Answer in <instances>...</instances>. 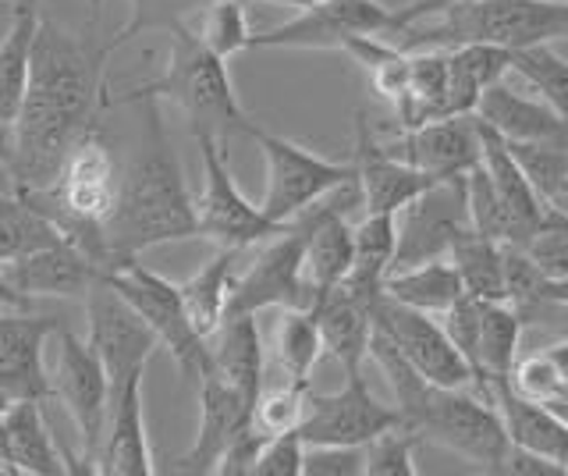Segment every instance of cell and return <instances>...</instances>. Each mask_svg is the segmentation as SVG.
<instances>
[{
  "mask_svg": "<svg viewBox=\"0 0 568 476\" xmlns=\"http://www.w3.org/2000/svg\"><path fill=\"white\" fill-rule=\"evenodd\" d=\"M106 43L64 32L58 22L40 19L32 47V75L22 111L11 121L8 179L14 192H47L58 185L71 146L97 129L106 108L103 61Z\"/></svg>",
  "mask_w": 568,
  "mask_h": 476,
  "instance_id": "1",
  "label": "cell"
},
{
  "mask_svg": "<svg viewBox=\"0 0 568 476\" xmlns=\"http://www.w3.org/2000/svg\"><path fill=\"white\" fill-rule=\"evenodd\" d=\"M200 40L221 58H235L242 50H248L253 40V29H248V14H245V0H210L200 11Z\"/></svg>",
  "mask_w": 568,
  "mask_h": 476,
  "instance_id": "40",
  "label": "cell"
},
{
  "mask_svg": "<svg viewBox=\"0 0 568 476\" xmlns=\"http://www.w3.org/2000/svg\"><path fill=\"white\" fill-rule=\"evenodd\" d=\"M402 413L395 402H381L369 392L363 374H345V384L331 395L306 398V416L298 423V434L306 445H366L387 427H398Z\"/></svg>",
  "mask_w": 568,
  "mask_h": 476,
  "instance_id": "14",
  "label": "cell"
},
{
  "mask_svg": "<svg viewBox=\"0 0 568 476\" xmlns=\"http://www.w3.org/2000/svg\"><path fill=\"white\" fill-rule=\"evenodd\" d=\"M4 409H8V402H0V473H11V476H14V466H11V452H8V427H4Z\"/></svg>",
  "mask_w": 568,
  "mask_h": 476,
  "instance_id": "53",
  "label": "cell"
},
{
  "mask_svg": "<svg viewBox=\"0 0 568 476\" xmlns=\"http://www.w3.org/2000/svg\"><path fill=\"white\" fill-rule=\"evenodd\" d=\"M547 281L526 245H505V303L523 316V324L537 321L547 306Z\"/></svg>",
  "mask_w": 568,
  "mask_h": 476,
  "instance_id": "39",
  "label": "cell"
},
{
  "mask_svg": "<svg viewBox=\"0 0 568 476\" xmlns=\"http://www.w3.org/2000/svg\"><path fill=\"white\" fill-rule=\"evenodd\" d=\"M384 292L390 298H398V303H405V306L440 316L466 288H462V277L455 271V263L444 256V260L419 263V267L390 271L384 277Z\"/></svg>",
  "mask_w": 568,
  "mask_h": 476,
  "instance_id": "32",
  "label": "cell"
},
{
  "mask_svg": "<svg viewBox=\"0 0 568 476\" xmlns=\"http://www.w3.org/2000/svg\"><path fill=\"white\" fill-rule=\"evenodd\" d=\"M508 387L515 395H523L529 402H558L565 395V377L558 363L547 356V352H537V356H526V359H515L511 374L505 377Z\"/></svg>",
  "mask_w": 568,
  "mask_h": 476,
  "instance_id": "45",
  "label": "cell"
},
{
  "mask_svg": "<svg viewBox=\"0 0 568 476\" xmlns=\"http://www.w3.org/2000/svg\"><path fill=\"white\" fill-rule=\"evenodd\" d=\"M381 295V285L345 277L342 285L313 303L320 334H324V352H331V359L345 374H363V359L369 356L373 338V306H377Z\"/></svg>",
  "mask_w": 568,
  "mask_h": 476,
  "instance_id": "18",
  "label": "cell"
},
{
  "mask_svg": "<svg viewBox=\"0 0 568 476\" xmlns=\"http://www.w3.org/2000/svg\"><path fill=\"white\" fill-rule=\"evenodd\" d=\"M242 250H217L200 271H195L189 281H182V303L192 327L200 331V338H213L217 327L227 316V303H231V288H235V263H239Z\"/></svg>",
  "mask_w": 568,
  "mask_h": 476,
  "instance_id": "30",
  "label": "cell"
},
{
  "mask_svg": "<svg viewBox=\"0 0 568 476\" xmlns=\"http://www.w3.org/2000/svg\"><path fill=\"white\" fill-rule=\"evenodd\" d=\"M100 473L106 476H153V452L142 413V377L129 381L121 395L111 398V423L100 445Z\"/></svg>",
  "mask_w": 568,
  "mask_h": 476,
  "instance_id": "25",
  "label": "cell"
},
{
  "mask_svg": "<svg viewBox=\"0 0 568 476\" xmlns=\"http://www.w3.org/2000/svg\"><path fill=\"white\" fill-rule=\"evenodd\" d=\"M36 32H40V8H22L14 29L0 43V121L4 125H11L18 118L22 100L29 93Z\"/></svg>",
  "mask_w": 568,
  "mask_h": 476,
  "instance_id": "34",
  "label": "cell"
},
{
  "mask_svg": "<svg viewBox=\"0 0 568 476\" xmlns=\"http://www.w3.org/2000/svg\"><path fill=\"white\" fill-rule=\"evenodd\" d=\"M511 72L523 75L540 93L547 108H555L561 118H568V61L558 58L550 43L511 50Z\"/></svg>",
  "mask_w": 568,
  "mask_h": 476,
  "instance_id": "38",
  "label": "cell"
},
{
  "mask_svg": "<svg viewBox=\"0 0 568 476\" xmlns=\"http://www.w3.org/2000/svg\"><path fill=\"white\" fill-rule=\"evenodd\" d=\"M58 316H32L8 310L0 316V398L4 402H47L53 381L43 366V345L58 334Z\"/></svg>",
  "mask_w": 568,
  "mask_h": 476,
  "instance_id": "17",
  "label": "cell"
},
{
  "mask_svg": "<svg viewBox=\"0 0 568 476\" xmlns=\"http://www.w3.org/2000/svg\"><path fill=\"white\" fill-rule=\"evenodd\" d=\"M355 235V263L348 277L366 281V285H381L390 274L398 250V217L395 214H363L359 224H352Z\"/></svg>",
  "mask_w": 568,
  "mask_h": 476,
  "instance_id": "36",
  "label": "cell"
},
{
  "mask_svg": "<svg viewBox=\"0 0 568 476\" xmlns=\"http://www.w3.org/2000/svg\"><path fill=\"white\" fill-rule=\"evenodd\" d=\"M274 352L288 381L310 384L313 369L324 356V334L313 310H281V321L274 327Z\"/></svg>",
  "mask_w": 568,
  "mask_h": 476,
  "instance_id": "35",
  "label": "cell"
},
{
  "mask_svg": "<svg viewBox=\"0 0 568 476\" xmlns=\"http://www.w3.org/2000/svg\"><path fill=\"white\" fill-rule=\"evenodd\" d=\"M248 423H253V405H248L221 374L210 369L200 381V431H195L192 448L178 458L174 473H185V476L217 473L227 445L248 427Z\"/></svg>",
  "mask_w": 568,
  "mask_h": 476,
  "instance_id": "21",
  "label": "cell"
},
{
  "mask_svg": "<svg viewBox=\"0 0 568 476\" xmlns=\"http://www.w3.org/2000/svg\"><path fill=\"white\" fill-rule=\"evenodd\" d=\"M0 402H4V398H0Z\"/></svg>",
  "mask_w": 568,
  "mask_h": 476,
  "instance_id": "62",
  "label": "cell"
},
{
  "mask_svg": "<svg viewBox=\"0 0 568 476\" xmlns=\"http://www.w3.org/2000/svg\"><path fill=\"white\" fill-rule=\"evenodd\" d=\"M555 4H568V0H555Z\"/></svg>",
  "mask_w": 568,
  "mask_h": 476,
  "instance_id": "61",
  "label": "cell"
},
{
  "mask_svg": "<svg viewBox=\"0 0 568 476\" xmlns=\"http://www.w3.org/2000/svg\"><path fill=\"white\" fill-rule=\"evenodd\" d=\"M263 445H266V434L256 431L253 423H248V427L227 445V452H224V458H221L217 473H221V476H253L256 458H260Z\"/></svg>",
  "mask_w": 568,
  "mask_h": 476,
  "instance_id": "50",
  "label": "cell"
},
{
  "mask_svg": "<svg viewBox=\"0 0 568 476\" xmlns=\"http://www.w3.org/2000/svg\"><path fill=\"white\" fill-rule=\"evenodd\" d=\"M479 161H484L497 196H501V203L508 210L511 245H529L532 235L544 227L547 206L540 203L537 189H532V182H529V174L519 164V156L511 153V143L497 129H490L487 121H479Z\"/></svg>",
  "mask_w": 568,
  "mask_h": 476,
  "instance_id": "22",
  "label": "cell"
},
{
  "mask_svg": "<svg viewBox=\"0 0 568 476\" xmlns=\"http://www.w3.org/2000/svg\"><path fill=\"white\" fill-rule=\"evenodd\" d=\"M61 352L58 374H53V395H58L71 419L79 427V455H68L71 473H100V445L111 416V381L97 356V348L85 338L58 327Z\"/></svg>",
  "mask_w": 568,
  "mask_h": 476,
  "instance_id": "9",
  "label": "cell"
},
{
  "mask_svg": "<svg viewBox=\"0 0 568 476\" xmlns=\"http://www.w3.org/2000/svg\"><path fill=\"white\" fill-rule=\"evenodd\" d=\"M100 4H103V0H89V8H93V22H97V14H100Z\"/></svg>",
  "mask_w": 568,
  "mask_h": 476,
  "instance_id": "59",
  "label": "cell"
},
{
  "mask_svg": "<svg viewBox=\"0 0 568 476\" xmlns=\"http://www.w3.org/2000/svg\"><path fill=\"white\" fill-rule=\"evenodd\" d=\"M440 327L448 331V338L455 342V348L466 356V363L473 366V374H476V392L479 395H487L484 392V381H479V359H476V345H479V298L469 295V292H462L455 303L444 310L440 316ZM490 398V395H487Z\"/></svg>",
  "mask_w": 568,
  "mask_h": 476,
  "instance_id": "46",
  "label": "cell"
},
{
  "mask_svg": "<svg viewBox=\"0 0 568 476\" xmlns=\"http://www.w3.org/2000/svg\"><path fill=\"white\" fill-rule=\"evenodd\" d=\"M0 271H4L11 285L18 292H26L29 298H36V295L79 298V295H89V288H93L103 274L100 263H93L71 242L43 245V250L14 256L8 263H0Z\"/></svg>",
  "mask_w": 568,
  "mask_h": 476,
  "instance_id": "23",
  "label": "cell"
},
{
  "mask_svg": "<svg viewBox=\"0 0 568 476\" xmlns=\"http://www.w3.org/2000/svg\"><path fill=\"white\" fill-rule=\"evenodd\" d=\"M395 217H398V250H395L390 271L444 260L455 235L469 224L466 174H462V179L434 182L426 192H419L413 203H405Z\"/></svg>",
  "mask_w": 568,
  "mask_h": 476,
  "instance_id": "16",
  "label": "cell"
},
{
  "mask_svg": "<svg viewBox=\"0 0 568 476\" xmlns=\"http://www.w3.org/2000/svg\"><path fill=\"white\" fill-rule=\"evenodd\" d=\"M302 458H306V440L298 431L274 434L266 437L253 476H302Z\"/></svg>",
  "mask_w": 568,
  "mask_h": 476,
  "instance_id": "49",
  "label": "cell"
},
{
  "mask_svg": "<svg viewBox=\"0 0 568 476\" xmlns=\"http://www.w3.org/2000/svg\"><path fill=\"white\" fill-rule=\"evenodd\" d=\"M0 310H22V313L32 310V298L26 292H18L4 271H0Z\"/></svg>",
  "mask_w": 568,
  "mask_h": 476,
  "instance_id": "51",
  "label": "cell"
},
{
  "mask_svg": "<svg viewBox=\"0 0 568 476\" xmlns=\"http://www.w3.org/2000/svg\"><path fill=\"white\" fill-rule=\"evenodd\" d=\"M352 37H398V11L377 0H324L248 40V50H342Z\"/></svg>",
  "mask_w": 568,
  "mask_h": 476,
  "instance_id": "12",
  "label": "cell"
},
{
  "mask_svg": "<svg viewBox=\"0 0 568 476\" xmlns=\"http://www.w3.org/2000/svg\"><path fill=\"white\" fill-rule=\"evenodd\" d=\"M8 139H11V129L0 132V174L8 179Z\"/></svg>",
  "mask_w": 568,
  "mask_h": 476,
  "instance_id": "56",
  "label": "cell"
},
{
  "mask_svg": "<svg viewBox=\"0 0 568 476\" xmlns=\"http://www.w3.org/2000/svg\"><path fill=\"white\" fill-rule=\"evenodd\" d=\"M448 260L462 277V288L487 303H505V245L466 224L455 235Z\"/></svg>",
  "mask_w": 568,
  "mask_h": 476,
  "instance_id": "31",
  "label": "cell"
},
{
  "mask_svg": "<svg viewBox=\"0 0 568 476\" xmlns=\"http://www.w3.org/2000/svg\"><path fill=\"white\" fill-rule=\"evenodd\" d=\"M306 398H310V384L288 381L274 392H260L253 405V427L263 431L266 437L284 434V431H298L302 416H306Z\"/></svg>",
  "mask_w": 568,
  "mask_h": 476,
  "instance_id": "44",
  "label": "cell"
},
{
  "mask_svg": "<svg viewBox=\"0 0 568 476\" xmlns=\"http://www.w3.org/2000/svg\"><path fill=\"white\" fill-rule=\"evenodd\" d=\"M26 196L43 217L58 221H93L106 224L121 196V168L118 156L106 146V139L97 129H89L61 168V179L47 192H18Z\"/></svg>",
  "mask_w": 568,
  "mask_h": 476,
  "instance_id": "7",
  "label": "cell"
},
{
  "mask_svg": "<svg viewBox=\"0 0 568 476\" xmlns=\"http://www.w3.org/2000/svg\"><path fill=\"white\" fill-rule=\"evenodd\" d=\"M395 153L430 179H462L479 164V121L476 114H448L405 129Z\"/></svg>",
  "mask_w": 568,
  "mask_h": 476,
  "instance_id": "20",
  "label": "cell"
},
{
  "mask_svg": "<svg viewBox=\"0 0 568 476\" xmlns=\"http://www.w3.org/2000/svg\"><path fill=\"white\" fill-rule=\"evenodd\" d=\"M64 242L61 232L53 227L50 217H43L26 196H11L0 203V263H8L14 256H26L32 250H43V245H58Z\"/></svg>",
  "mask_w": 568,
  "mask_h": 476,
  "instance_id": "37",
  "label": "cell"
},
{
  "mask_svg": "<svg viewBox=\"0 0 568 476\" xmlns=\"http://www.w3.org/2000/svg\"><path fill=\"white\" fill-rule=\"evenodd\" d=\"M466 206H469V224L476 232H484L490 239H497L501 245H511V221H508V210L497 196V189L490 182V174L479 161L469 174H466Z\"/></svg>",
  "mask_w": 568,
  "mask_h": 476,
  "instance_id": "42",
  "label": "cell"
},
{
  "mask_svg": "<svg viewBox=\"0 0 568 476\" xmlns=\"http://www.w3.org/2000/svg\"><path fill=\"white\" fill-rule=\"evenodd\" d=\"M366 455L359 445H306L302 476H363Z\"/></svg>",
  "mask_w": 568,
  "mask_h": 476,
  "instance_id": "48",
  "label": "cell"
},
{
  "mask_svg": "<svg viewBox=\"0 0 568 476\" xmlns=\"http://www.w3.org/2000/svg\"><path fill=\"white\" fill-rule=\"evenodd\" d=\"M526 250L550 281H568V217L558 210H547L544 227L532 235Z\"/></svg>",
  "mask_w": 568,
  "mask_h": 476,
  "instance_id": "47",
  "label": "cell"
},
{
  "mask_svg": "<svg viewBox=\"0 0 568 476\" xmlns=\"http://www.w3.org/2000/svg\"><path fill=\"white\" fill-rule=\"evenodd\" d=\"M519 338H523V316L515 313L508 303H487V298H479L476 359H479V381H484L487 395H490V381H501L511 374L515 352H519Z\"/></svg>",
  "mask_w": 568,
  "mask_h": 476,
  "instance_id": "33",
  "label": "cell"
},
{
  "mask_svg": "<svg viewBox=\"0 0 568 476\" xmlns=\"http://www.w3.org/2000/svg\"><path fill=\"white\" fill-rule=\"evenodd\" d=\"M490 395H494L497 413H501V419H505V431L511 437V445H519L526 452H537L568 473V423L550 409V405L515 395L505 377L490 381Z\"/></svg>",
  "mask_w": 568,
  "mask_h": 476,
  "instance_id": "27",
  "label": "cell"
},
{
  "mask_svg": "<svg viewBox=\"0 0 568 476\" xmlns=\"http://www.w3.org/2000/svg\"><path fill=\"white\" fill-rule=\"evenodd\" d=\"M8 129H11V125H4V121H0V132H8Z\"/></svg>",
  "mask_w": 568,
  "mask_h": 476,
  "instance_id": "60",
  "label": "cell"
},
{
  "mask_svg": "<svg viewBox=\"0 0 568 476\" xmlns=\"http://www.w3.org/2000/svg\"><path fill=\"white\" fill-rule=\"evenodd\" d=\"M437 26H408L395 40L402 50L494 43L523 50L550 40H568V4L555 0H452Z\"/></svg>",
  "mask_w": 568,
  "mask_h": 476,
  "instance_id": "4",
  "label": "cell"
},
{
  "mask_svg": "<svg viewBox=\"0 0 568 476\" xmlns=\"http://www.w3.org/2000/svg\"><path fill=\"white\" fill-rule=\"evenodd\" d=\"M195 146L203 156V196L195 200V217H200V239H210L221 250H248L263 239L281 235L288 224H277L263 214V206H253L242 189L235 185V174L227 168L224 143L200 132Z\"/></svg>",
  "mask_w": 568,
  "mask_h": 476,
  "instance_id": "10",
  "label": "cell"
},
{
  "mask_svg": "<svg viewBox=\"0 0 568 476\" xmlns=\"http://www.w3.org/2000/svg\"><path fill=\"white\" fill-rule=\"evenodd\" d=\"M14 4H22V8H40V0H14Z\"/></svg>",
  "mask_w": 568,
  "mask_h": 476,
  "instance_id": "58",
  "label": "cell"
},
{
  "mask_svg": "<svg viewBox=\"0 0 568 476\" xmlns=\"http://www.w3.org/2000/svg\"><path fill=\"white\" fill-rule=\"evenodd\" d=\"M476 118L501 132L508 143H550L568 150V118H561L555 108H547L544 100H529L523 93H515L505 82H494L479 97Z\"/></svg>",
  "mask_w": 568,
  "mask_h": 476,
  "instance_id": "24",
  "label": "cell"
},
{
  "mask_svg": "<svg viewBox=\"0 0 568 476\" xmlns=\"http://www.w3.org/2000/svg\"><path fill=\"white\" fill-rule=\"evenodd\" d=\"M355 182H359L363 214H398L419 192L430 189L437 179L405 164L398 153L384 150L369 132V118L355 114Z\"/></svg>",
  "mask_w": 568,
  "mask_h": 476,
  "instance_id": "19",
  "label": "cell"
},
{
  "mask_svg": "<svg viewBox=\"0 0 568 476\" xmlns=\"http://www.w3.org/2000/svg\"><path fill=\"white\" fill-rule=\"evenodd\" d=\"M43 402H8L4 427H8V452L14 476H64L71 473L68 455L58 448L47 419Z\"/></svg>",
  "mask_w": 568,
  "mask_h": 476,
  "instance_id": "29",
  "label": "cell"
},
{
  "mask_svg": "<svg viewBox=\"0 0 568 476\" xmlns=\"http://www.w3.org/2000/svg\"><path fill=\"white\" fill-rule=\"evenodd\" d=\"M373 324L384 327L395 345L402 348V356L419 369V377L426 384L437 387H476V374L466 363V356L455 348L448 338V331L440 327L434 313H423L390 298L387 292L373 306Z\"/></svg>",
  "mask_w": 568,
  "mask_h": 476,
  "instance_id": "15",
  "label": "cell"
},
{
  "mask_svg": "<svg viewBox=\"0 0 568 476\" xmlns=\"http://www.w3.org/2000/svg\"><path fill=\"white\" fill-rule=\"evenodd\" d=\"M547 356L558 363L561 377H565V395H568V338H565L561 345H550V348H547Z\"/></svg>",
  "mask_w": 568,
  "mask_h": 476,
  "instance_id": "54",
  "label": "cell"
},
{
  "mask_svg": "<svg viewBox=\"0 0 568 476\" xmlns=\"http://www.w3.org/2000/svg\"><path fill=\"white\" fill-rule=\"evenodd\" d=\"M18 14H22V4H14V0H0V43H4V37L14 29Z\"/></svg>",
  "mask_w": 568,
  "mask_h": 476,
  "instance_id": "52",
  "label": "cell"
},
{
  "mask_svg": "<svg viewBox=\"0 0 568 476\" xmlns=\"http://www.w3.org/2000/svg\"><path fill=\"white\" fill-rule=\"evenodd\" d=\"M248 4V0H245ZM263 4H281V8H298V11H306L313 4H324V0H263Z\"/></svg>",
  "mask_w": 568,
  "mask_h": 476,
  "instance_id": "55",
  "label": "cell"
},
{
  "mask_svg": "<svg viewBox=\"0 0 568 476\" xmlns=\"http://www.w3.org/2000/svg\"><path fill=\"white\" fill-rule=\"evenodd\" d=\"M11 192H14V189H11V179H4V174H0V203H4V200L11 196Z\"/></svg>",
  "mask_w": 568,
  "mask_h": 476,
  "instance_id": "57",
  "label": "cell"
},
{
  "mask_svg": "<svg viewBox=\"0 0 568 476\" xmlns=\"http://www.w3.org/2000/svg\"><path fill=\"white\" fill-rule=\"evenodd\" d=\"M416 445L419 437L408 427H387L363 445L366 455V476H419L416 466Z\"/></svg>",
  "mask_w": 568,
  "mask_h": 476,
  "instance_id": "43",
  "label": "cell"
},
{
  "mask_svg": "<svg viewBox=\"0 0 568 476\" xmlns=\"http://www.w3.org/2000/svg\"><path fill=\"white\" fill-rule=\"evenodd\" d=\"M419 440H434V445L455 452L476 469L494 473L505 463L511 448V437L505 431V419L497 413L494 398L469 395L466 387H437L430 384L419 402L413 419L405 423Z\"/></svg>",
  "mask_w": 568,
  "mask_h": 476,
  "instance_id": "5",
  "label": "cell"
},
{
  "mask_svg": "<svg viewBox=\"0 0 568 476\" xmlns=\"http://www.w3.org/2000/svg\"><path fill=\"white\" fill-rule=\"evenodd\" d=\"M142 139L121 174V196L114 214L106 217L103 235L111 263L121 256H139L153 245L200 239L195 200L185 185L182 161L160 121V100H142Z\"/></svg>",
  "mask_w": 568,
  "mask_h": 476,
  "instance_id": "2",
  "label": "cell"
},
{
  "mask_svg": "<svg viewBox=\"0 0 568 476\" xmlns=\"http://www.w3.org/2000/svg\"><path fill=\"white\" fill-rule=\"evenodd\" d=\"M100 281H106L153 327L160 345L171 352V359L178 363L185 381L200 384L210 374V342L200 338V331L192 327L182 303V288L174 281L142 267L139 256H121L100 274Z\"/></svg>",
  "mask_w": 568,
  "mask_h": 476,
  "instance_id": "6",
  "label": "cell"
},
{
  "mask_svg": "<svg viewBox=\"0 0 568 476\" xmlns=\"http://www.w3.org/2000/svg\"><path fill=\"white\" fill-rule=\"evenodd\" d=\"M448 50V93H444V118L476 114V103L494 82L511 72V50L494 43H458Z\"/></svg>",
  "mask_w": 568,
  "mask_h": 476,
  "instance_id": "28",
  "label": "cell"
},
{
  "mask_svg": "<svg viewBox=\"0 0 568 476\" xmlns=\"http://www.w3.org/2000/svg\"><path fill=\"white\" fill-rule=\"evenodd\" d=\"M210 0H132V19L124 22L111 40H106V50L124 47L129 40L142 37V32H171L182 22H189L192 14H200Z\"/></svg>",
  "mask_w": 568,
  "mask_h": 476,
  "instance_id": "41",
  "label": "cell"
},
{
  "mask_svg": "<svg viewBox=\"0 0 568 476\" xmlns=\"http://www.w3.org/2000/svg\"><path fill=\"white\" fill-rule=\"evenodd\" d=\"M313 303L316 295L306 277V221L295 217L248 263V271L235 277L227 316L260 310H313Z\"/></svg>",
  "mask_w": 568,
  "mask_h": 476,
  "instance_id": "11",
  "label": "cell"
},
{
  "mask_svg": "<svg viewBox=\"0 0 568 476\" xmlns=\"http://www.w3.org/2000/svg\"><path fill=\"white\" fill-rule=\"evenodd\" d=\"M248 139L263 150V161H266L263 214L277 224L295 221L302 210H310L313 203L331 196L334 189L355 182L352 161L348 164L327 161V156L298 146L284 135L263 132L256 125H253V132H248Z\"/></svg>",
  "mask_w": 568,
  "mask_h": 476,
  "instance_id": "8",
  "label": "cell"
},
{
  "mask_svg": "<svg viewBox=\"0 0 568 476\" xmlns=\"http://www.w3.org/2000/svg\"><path fill=\"white\" fill-rule=\"evenodd\" d=\"M85 313H89L85 342L97 348V356L106 369V381H111V398H118L121 387L129 381L146 377L150 356L160 345V338L106 281H97V285L89 288Z\"/></svg>",
  "mask_w": 568,
  "mask_h": 476,
  "instance_id": "13",
  "label": "cell"
},
{
  "mask_svg": "<svg viewBox=\"0 0 568 476\" xmlns=\"http://www.w3.org/2000/svg\"><path fill=\"white\" fill-rule=\"evenodd\" d=\"M168 100L189 118L192 135H213L217 143H231L235 135L253 132V118L239 103L235 82L227 75V58L213 54L189 22L171 29V54L164 75L153 82H139L124 93H106V108L114 103Z\"/></svg>",
  "mask_w": 568,
  "mask_h": 476,
  "instance_id": "3",
  "label": "cell"
},
{
  "mask_svg": "<svg viewBox=\"0 0 568 476\" xmlns=\"http://www.w3.org/2000/svg\"><path fill=\"white\" fill-rule=\"evenodd\" d=\"M210 369L221 374L235 392L256 405L263 392L266 356H263V334L256 324V313H231L210 338Z\"/></svg>",
  "mask_w": 568,
  "mask_h": 476,
  "instance_id": "26",
  "label": "cell"
}]
</instances>
